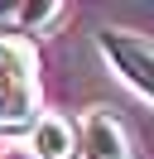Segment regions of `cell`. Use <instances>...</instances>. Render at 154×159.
<instances>
[{
  "label": "cell",
  "instance_id": "cell-6",
  "mask_svg": "<svg viewBox=\"0 0 154 159\" xmlns=\"http://www.w3.org/2000/svg\"><path fill=\"white\" fill-rule=\"evenodd\" d=\"M0 159H38V154H34V149H24V145H10Z\"/></svg>",
  "mask_w": 154,
  "mask_h": 159
},
{
  "label": "cell",
  "instance_id": "cell-1",
  "mask_svg": "<svg viewBox=\"0 0 154 159\" xmlns=\"http://www.w3.org/2000/svg\"><path fill=\"white\" fill-rule=\"evenodd\" d=\"M34 48L19 34H0V125H24L34 120L38 77H34Z\"/></svg>",
  "mask_w": 154,
  "mask_h": 159
},
{
  "label": "cell",
  "instance_id": "cell-4",
  "mask_svg": "<svg viewBox=\"0 0 154 159\" xmlns=\"http://www.w3.org/2000/svg\"><path fill=\"white\" fill-rule=\"evenodd\" d=\"M34 149L38 159H77L82 154V140H77V130H72V120H63V116H38L34 120Z\"/></svg>",
  "mask_w": 154,
  "mask_h": 159
},
{
  "label": "cell",
  "instance_id": "cell-3",
  "mask_svg": "<svg viewBox=\"0 0 154 159\" xmlns=\"http://www.w3.org/2000/svg\"><path fill=\"white\" fill-rule=\"evenodd\" d=\"M82 159H135V145H130V130L111 116V111H87L82 116Z\"/></svg>",
  "mask_w": 154,
  "mask_h": 159
},
{
  "label": "cell",
  "instance_id": "cell-2",
  "mask_svg": "<svg viewBox=\"0 0 154 159\" xmlns=\"http://www.w3.org/2000/svg\"><path fill=\"white\" fill-rule=\"evenodd\" d=\"M96 43H101L106 63H111L135 92H144V97L154 101V43L140 39V34H125V29H101Z\"/></svg>",
  "mask_w": 154,
  "mask_h": 159
},
{
  "label": "cell",
  "instance_id": "cell-5",
  "mask_svg": "<svg viewBox=\"0 0 154 159\" xmlns=\"http://www.w3.org/2000/svg\"><path fill=\"white\" fill-rule=\"evenodd\" d=\"M63 15V5H10V20L24 24V29H43Z\"/></svg>",
  "mask_w": 154,
  "mask_h": 159
}]
</instances>
